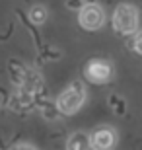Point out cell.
<instances>
[{"instance_id": "6da1fadb", "label": "cell", "mask_w": 142, "mask_h": 150, "mask_svg": "<svg viewBox=\"0 0 142 150\" xmlns=\"http://www.w3.org/2000/svg\"><path fill=\"white\" fill-rule=\"evenodd\" d=\"M84 101H86L84 84L80 82V80H74V82L59 96L57 105H59V109H60L62 115H74V113L84 105Z\"/></svg>"}, {"instance_id": "7a4b0ae2", "label": "cell", "mask_w": 142, "mask_h": 150, "mask_svg": "<svg viewBox=\"0 0 142 150\" xmlns=\"http://www.w3.org/2000/svg\"><path fill=\"white\" fill-rule=\"evenodd\" d=\"M138 28V10L131 4H119L113 14V29L121 35H131Z\"/></svg>"}, {"instance_id": "3957f363", "label": "cell", "mask_w": 142, "mask_h": 150, "mask_svg": "<svg viewBox=\"0 0 142 150\" xmlns=\"http://www.w3.org/2000/svg\"><path fill=\"white\" fill-rule=\"evenodd\" d=\"M78 22L84 29L88 31H95L103 25L105 22V12L103 8L95 2H86V4L80 8V14H78Z\"/></svg>"}, {"instance_id": "277c9868", "label": "cell", "mask_w": 142, "mask_h": 150, "mask_svg": "<svg viewBox=\"0 0 142 150\" xmlns=\"http://www.w3.org/2000/svg\"><path fill=\"white\" fill-rule=\"evenodd\" d=\"M84 76H86L92 84H105V82H109L111 76H113V67H111L107 61L93 59V61H90L86 64Z\"/></svg>"}, {"instance_id": "5b68a950", "label": "cell", "mask_w": 142, "mask_h": 150, "mask_svg": "<svg viewBox=\"0 0 142 150\" xmlns=\"http://www.w3.org/2000/svg\"><path fill=\"white\" fill-rule=\"evenodd\" d=\"M92 148L95 150H109L117 142V134L111 127H99L92 133Z\"/></svg>"}, {"instance_id": "8992f818", "label": "cell", "mask_w": 142, "mask_h": 150, "mask_svg": "<svg viewBox=\"0 0 142 150\" xmlns=\"http://www.w3.org/2000/svg\"><path fill=\"white\" fill-rule=\"evenodd\" d=\"M23 90H28L31 94L39 92V90H43V78L37 70H33V68H25V74H23V84H22Z\"/></svg>"}, {"instance_id": "52a82bcc", "label": "cell", "mask_w": 142, "mask_h": 150, "mask_svg": "<svg viewBox=\"0 0 142 150\" xmlns=\"http://www.w3.org/2000/svg\"><path fill=\"white\" fill-rule=\"evenodd\" d=\"M66 148L68 150H86V148H92V139L88 137L86 133L78 131V133H72L66 140Z\"/></svg>"}, {"instance_id": "ba28073f", "label": "cell", "mask_w": 142, "mask_h": 150, "mask_svg": "<svg viewBox=\"0 0 142 150\" xmlns=\"http://www.w3.org/2000/svg\"><path fill=\"white\" fill-rule=\"evenodd\" d=\"M8 68H10V80H12V84H14V86H18V88H22L23 74H25V67H23L20 61L12 59V61L8 62Z\"/></svg>"}, {"instance_id": "9c48e42d", "label": "cell", "mask_w": 142, "mask_h": 150, "mask_svg": "<svg viewBox=\"0 0 142 150\" xmlns=\"http://www.w3.org/2000/svg\"><path fill=\"white\" fill-rule=\"evenodd\" d=\"M47 20V8L45 6H33L31 10H29V22L39 25V23H43Z\"/></svg>"}, {"instance_id": "30bf717a", "label": "cell", "mask_w": 142, "mask_h": 150, "mask_svg": "<svg viewBox=\"0 0 142 150\" xmlns=\"http://www.w3.org/2000/svg\"><path fill=\"white\" fill-rule=\"evenodd\" d=\"M109 105L115 109V113H119V115H123L125 113V100L123 98H119V96L111 94L109 96Z\"/></svg>"}, {"instance_id": "8fae6325", "label": "cell", "mask_w": 142, "mask_h": 150, "mask_svg": "<svg viewBox=\"0 0 142 150\" xmlns=\"http://www.w3.org/2000/svg\"><path fill=\"white\" fill-rule=\"evenodd\" d=\"M132 41H134V47H132V49L136 51L138 55H142V31H140V33H138L134 39H132Z\"/></svg>"}, {"instance_id": "7c38bea8", "label": "cell", "mask_w": 142, "mask_h": 150, "mask_svg": "<svg viewBox=\"0 0 142 150\" xmlns=\"http://www.w3.org/2000/svg\"><path fill=\"white\" fill-rule=\"evenodd\" d=\"M16 148H35L33 144H16Z\"/></svg>"}]
</instances>
